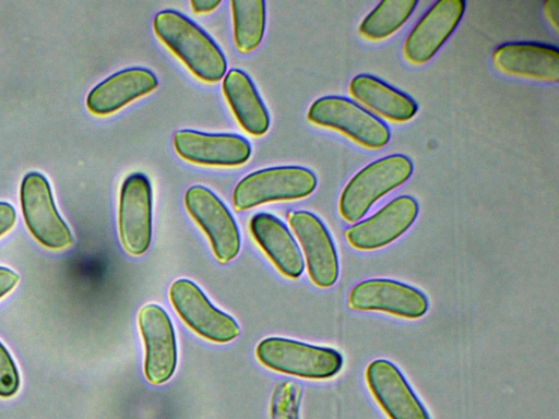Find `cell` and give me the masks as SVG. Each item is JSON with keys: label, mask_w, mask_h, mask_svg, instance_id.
Listing matches in <instances>:
<instances>
[{"label": "cell", "mask_w": 559, "mask_h": 419, "mask_svg": "<svg viewBox=\"0 0 559 419\" xmlns=\"http://www.w3.org/2000/svg\"><path fill=\"white\" fill-rule=\"evenodd\" d=\"M153 31L199 80L215 83L226 74L227 61L221 47L181 12L173 9L159 11L154 16Z\"/></svg>", "instance_id": "6da1fadb"}, {"label": "cell", "mask_w": 559, "mask_h": 419, "mask_svg": "<svg viewBox=\"0 0 559 419\" xmlns=\"http://www.w3.org/2000/svg\"><path fill=\"white\" fill-rule=\"evenodd\" d=\"M367 385L389 419H430L399 368L385 359L371 361L366 368Z\"/></svg>", "instance_id": "2e32d148"}, {"label": "cell", "mask_w": 559, "mask_h": 419, "mask_svg": "<svg viewBox=\"0 0 559 419\" xmlns=\"http://www.w3.org/2000/svg\"><path fill=\"white\" fill-rule=\"evenodd\" d=\"M495 68L504 74L545 83L559 80V50L535 41L504 43L492 52Z\"/></svg>", "instance_id": "e0dca14e"}, {"label": "cell", "mask_w": 559, "mask_h": 419, "mask_svg": "<svg viewBox=\"0 0 559 419\" xmlns=\"http://www.w3.org/2000/svg\"><path fill=\"white\" fill-rule=\"evenodd\" d=\"M348 91L357 104L362 105L373 116L391 122H407L418 110L416 101L409 95L370 74L354 76Z\"/></svg>", "instance_id": "ffe728a7"}, {"label": "cell", "mask_w": 559, "mask_h": 419, "mask_svg": "<svg viewBox=\"0 0 559 419\" xmlns=\"http://www.w3.org/2000/svg\"><path fill=\"white\" fill-rule=\"evenodd\" d=\"M20 204L27 229L40 244L60 250L73 243L70 227L58 212L50 183L45 175L29 171L23 177Z\"/></svg>", "instance_id": "8992f818"}, {"label": "cell", "mask_w": 559, "mask_h": 419, "mask_svg": "<svg viewBox=\"0 0 559 419\" xmlns=\"http://www.w3.org/2000/svg\"><path fill=\"white\" fill-rule=\"evenodd\" d=\"M317 177L309 168L286 165L255 170L234 188L231 200L236 211L261 204L293 201L309 196L317 188Z\"/></svg>", "instance_id": "277c9868"}, {"label": "cell", "mask_w": 559, "mask_h": 419, "mask_svg": "<svg viewBox=\"0 0 559 419\" xmlns=\"http://www.w3.org/2000/svg\"><path fill=\"white\" fill-rule=\"evenodd\" d=\"M158 86L156 75L147 68L122 69L95 85L86 97L87 109L96 116L111 115Z\"/></svg>", "instance_id": "ac0fdd59"}, {"label": "cell", "mask_w": 559, "mask_h": 419, "mask_svg": "<svg viewBox=\"0 0 559 419\" xmlns=\"http://www.w3.org/2000/svg\"><path fill=\"white\" fill-rule=\"evenodd\" d=\"M223 94L241 128L253 136L265 134L270 115L251 77L241 69H230L223 77Z\"/></svg>", "instance_id": "44dd1931"}, {"label": "cell", "mask_w": 559, "mask_h": 419, "mask_svg": "<svg viewBox=\"0 0 559 419\" xmlns=\"http://www.w3.org/2000/svg\"><path fill=\"white\" fill-rule=\"evenodd\" d=\"M412 173L413 163L403 154L388 155L368 164L341 193L342 218L349 224L360 220L378 200L405 183Z\"/></svg>", "instance_id": "7a4b0ae2"}, {"label": "cell", "mask_w": 559, "mask_h": 419, "mask_svg": "<svg viewBox=\"0 0 559 419\" xmlns=\"http://www.w3.org/2000/svg\"><path fill=\"white\" fill-rule=\"evenodd\" d=\"M16 222V212L12 204L0 201V237L10 231Z\"/></svg>", "instance_id": "484cf974"}, {"label": "cell", "mask_w": 559, "mask_h": 419, "mask_svg": "<svg viewBox=\"0 0 559 419\" xmlns=\"http://www.w3.org/2000/svg\"><path fill=\"white\" fill-rule=\"evenodd\" d=\"M347 304L356 311H378L404 319H418L429 307L419 289L389 278H370L356 284Z\"/></svg>", "instance_id": "8fae6325"}, {"label": "cell", "mask_w": 559, "mask_h": 419, "mask_svg": "<svg viewBox=\"0 0 559 419\" xmlns=\"http://www.w3.org/2000/svg\"><path fill=\"white\" fill-rule=\"evenodd\" d=\"M464 12V0L435 2L404 40L402 51L406 61L415 65L427 63L455 31Z\"/></svg>", "instance_id": "5bb4252c"}, {"label": "cell", "mask_w": 559, "mask_h": 419, "mask_svg": "<svg viewBox=\"0 0 559 419\" xmlns=\"http://www.w3.org/2000/svg\"><path fill=\"white\" fill-rule=\"evenodd\" d=\"M185 206L207 237L221 263L235 259L241 246L240 231L230 211L209 188L195 184L185 193Z\"/></svg>", "instance_id": "ba28073f"}, {"label": "cell", "mask_w": 559, "mask_h": 419, "mask_svg": "<svg viewBox=\"0 0 559 419\" xmlns=\"http://www.w3.org/2000/svg\"><path fill=\"white\" fill-rule=\"evenodd\" d=\"M144 345V374L153 385L167 382L177 367V343L168 313L157 303L144 304L138 314Z\"/></svg>", "instance_id": "30bf717a"}, {"label": "cell", "mask_w": 559, "mask_h": 419, "mask_svg": "<svg viewBox=\"0 0 559 419\" xmlns=\"http://www.w3.org/2000/svg\"><path fill=\"white\" fill-rule=\"evenodd\" d=\"M20 277L14 271L0 266V299L14 289Z\"/></svg>", "instance_id": "4316f807"}, {"label": "cell", "mask_w": 559, "mask_h": 419, "mask_svg": "<svg viewBox=\"0 0 559 419\" xmlns=\"http://www.w3.org/2000/svg\"><path fill=\"white\" fill-rule=\"evenodd\" d=\"M418 203L411 195L391 200L368 218L345 230L348 244L357 250L371 251L383 248L401 237L415 222Z\"/></svg>", "instance_id": "9a60e30c"}, {"label": "cell", "mask_w": 559, "mask_h": 419, "mask_svg": "<svg viewBox=\"0 0 559 419\" xmlns=\"http://www.w3.org/2000/svg\"><path fill=\"white\" fill-rule=\"evenodd\" d=\"M307 118L311 123L337 131L368 149L382 148L390 140V129L382 120L343 96L318 98L310 105Z\"/></svg>", "instance_id": "5b68a950"}, {"label": "cell", "mask_w": 559, "mask_h": 419, "mask_svg": "<svg viewBox=\"0 0 559 419\" xmlns=\"http://www.w3.org/2000/svg\"><path fill=\"white\" fill-rule=\"evenodd\" d=\"M543 14L547 20L548 24L558 33V15H559V2L558 0H547L543 4Z\"/></svg>", "instance_id": "83f0119b"}, {"label": "cell", "mask_w": 559, "mask_h": 419, "mask_svg": "<svg viewBox=\"0 0 559 419\" xmlns=\"http://www.w3.org/2000/svg\"><path fill=\"white\" fill-rule=\"evenodd\" d=\"M255 357L267 369L309 380L330 379L343 366V357L334 348L284 337L262 339L255 347Z\"/></svg>", "instance_id": "3957f363"}, {"label": "cell", "mask_w": 559, "mask_h": 419, "mask_svg": "<svg viewBox=\"0 0 559 419\" xmlns=\"http://www.w3.org/2000/svg\"><path fill=\"white\" fill-rule=\"evenodd\" d=\"M287 220L301 246L311 282L320 288L333 286L338 277V258L332 237L311 212H289Z\"/></svg>", "instance_id": "7c38bea8"}, {"label": "cell", "mask_w": 559, "mask_h": 419, "mask_svg": "<svg viewBox=\"0 0 559 419\" xmlns=\"http://www.w3.org/2000/svg\"><path fill=\"white\" fill-rule=\"evenodd\" d=\"M173 144L182 159L203 166H240L249 160L252 153L249 141L235 133L181 129L174 133Z\"/></svg>", "instance_id": "4fadbf2b"}, {"label": "cell", "mask_w": 559, "mask_h": 419, "mask_svg": "<svg viewBox=\"0 0 559 419\" xmlns=\"http://www.w3.org/2000/svg\"><path fill=\"white\" fill-rule=\"evenodd\" d=\"M249 230L281 274L293 279L302 274L305 262L299 246L278 217L257 213L250 218Z\"/></svg>", "instance_id": "d6986e66"}, {"label": "cell", "mask_w": 559, "mask_h": 419, "mask_svg": "<svg viewBox=\"0 0 559 419\" xmlns=\"http://www.w3.org/2000/svg\"><path fill=\"white\" fill-rule=\"evenodd\" d=\"M234 41L236 48L248 53L261 44L266 23L265 2L262 0H233Z\"/></svg>", "instance_id": "7402d4cb"}, {"label": "cell", "mask_w": 559, "mask_h": 419, "mask_svg": "<svg viewBox=\"0 0 559 419\" xmlns=\"http://www.w3.org/2000/svg\"><path fill=\"white\" fill-rule=\"evenodd\" d=\"M301 390L293 381H281L274 387L271 405V419H299Z\"/></svg>", "instance_id": "cb8c5ba5"}, {"label": "cell", "mask_w": 559, "mask_h": 419, "mask_svg": "<svg viewBox=\"0 0 559 419\" xmlns=\"http://www.w3.org/2000/svg\"><path fill=\"white\" fill-rule=\"evenodd\" d=\"M169 300L181 320L210 342L229 343L240 333L236 320L216 308L202 289L188 278H178L170 285Z\"/></svg>", "instance_id": "52a82bcc"}, {"label": "cell", "mask_w": 559, "mask_h": 419, "mask_svg": "<svg viewBox=\"0 0 559 419\" xmlns=\"http://www.w3.org/2000/svg\"><path fill=\"white\" fill-rule=\"evenodd\" d=\"M20 388V372L11 354L0 342V397L14 396Z\"/></svg>", "instance_id": "d4e9b609"}, {"label": "cell", "mask_w": 559, "mask_h": 419, "mask_svg": "<svg viewBox=\"0 0 559 419\" xmlns=\"http://www.w3.org/2000/svg\"><path fill=\"white\" fill-rule=\"evenodd\" d=\"M416 0H384L361 21L358 32L368 40H383L399 31L413 14Z\"/></svg>", "instance_id": "603a6c76"}, {"label": "cell", "mask_w": 559, "mask_h": 419, "mask_svg": "<svg viewBox=\"0 0 559 419\" xmlns=\"http://www.w3.org/2000/svg\"><path fill=\"white\" fill-rule=\"evenodd\" d=\"M222 1L215 0H191L190 5L194 13L204 14L214 11Z\"/></svg>", "instance_id": "f1b7e54d"}, {"label": "cell", "mask_w": 559, "mask_h": 419, "mask_svg": "<svg viewBox=\"0 0 559 419\" xmlns=\"http://www.w3.org/2000/svg\"><path fill=\"white\" fill-rule=\"evenodd\" d=\"M153 193L143 172H132L123 180L118 205V230L123 249L139 256L152 240Z\"/></svg>", "instance_id": "9c48e42d"}]
</instances>
